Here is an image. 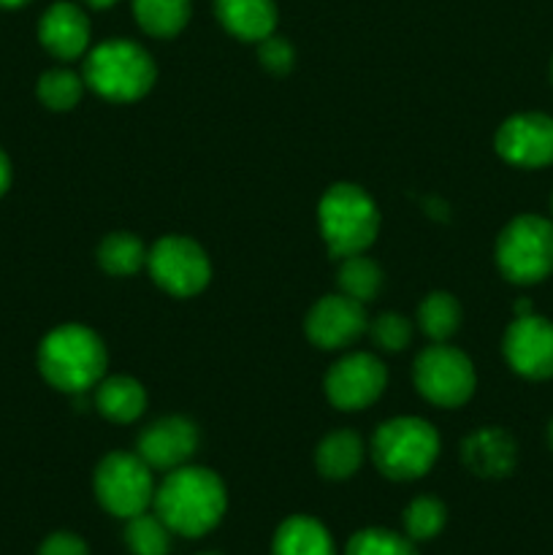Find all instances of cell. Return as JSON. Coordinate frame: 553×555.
<instances>
[{"label":"cell","mask_w":553,"mask_h":555,"mask_svg":"<svg viewBox=\"0 0 553 555\" xmlns=\"http://www.w3.org/2000/svg\"><path fill=\"white\" fill-rule=\"evenodd\" d=\"M369 328L366 309L361 301L345 296V293H331L312 304L304 320L307 339L320 350H345L356 345Z\"/></svg>","instance_id":"obj_13"},{"label":"cell","mask_w":553,"mask_h":555,"mask_svg":"<svg viewBox=\"0 0 553 555\" xmlns=\"http://www.w3.org/2000/svg\"><path fill=\"white\" fill-rule=\"evenodd\" d=\"M92 491H95L98 504L114 518H133V515L146 513L155 499V480L152 469L139 453H108L95 466L92 477Z\"/></svg>","instance_id":"obj_8"},{"label":"cell","mask_w":553,"mask_h":555,"mask_svg":"<svg viewBox=\"0 0 553 555\" xmlns=\"http://www.w3.org/2000/svg\"><path fill=\"white\" fill-rule=\"evenodd\" d=\"M369 336L385 352H401L412 341V323L399 312H383L369 323Z\"/></svg>","instance_id":"obj_29"},{"label":"cell","mask_w":553,"mask_h":555,"mask_svg":"<svg viewBox=\"0 0 553 555\" xmlns=\"http://www.w3.org/2000/svg\"><path fill=\"white\" fill-rule=\"evenodd\" d=\"M38 555H90V547L81 537L70 534V531H57V534H49L43 540Z\"/></svg>","instance_id":"obj_31"},{"label":"cell","mask_w":553,"mask_h":555,"mask_svg":"<svg viewBox=\"0 0 553 555\" xmlns=\"http://www.w3.org/2000/svg\"><path fill=\"white\" fill-rule=\"evenodd\" d=\"M215 14L239 41L260 43L276 30L274 0H215Z\"/></svg>","instance_id":"obj_17"},{"label":"cell","mask_w":553,"mask_h":555,"mask_svg":"<svg viewBox=\"0 0 553 555\" xmlns=\"http://www.w3.org/2000/svg\"><path fill=\"white\" fill-rule=\"evenodd\" d=\"M461 461L466 469L486 480L507 477L518 464V444L504 428L486 426L470 434L461 444Z\"/></svg>","instance_id":"obj_16"},{"label":"cell","mask_w":553,"mask_h":555,"mask_svg":"<svg viewBox=\"0 0 553 555\" xmlns=\"http://www.w3.org/2000/svg\"><path fill=\"white\" fill-rule=\"evenodd\" d=\"M551 81H553V60H551Z\"/></svg>","instance_id":"obj_37"},{"label":"cell","mask_w":553,"mask_h":555,"mask_svg":"<svg viewBox=\"0 0 553 555\" xmlns=\"http://www.w3.org/2000/svg\"><path fill=\"white\" fill-rule=\"evenodd\" d=\"M85 85L112 103H133L155 87L157 68L141 43L114 38L98 43L85 57Z\"/></svg>","instance_id":"obj_3"},{"label":"cell","mask_w":553,"mask_h":555,"mask_svg":"<svg viewBox=\"0 0 553 555\" xmlns=\"http://www.w3.org/2000/svg\"><path fill=\"white\" fill-rule=\"evenodd\" d=\"M85 76L68 68H52L38 79V101L52 112H70L85 95Z\"/></svg>","instance_id":"obj_26"},{"label":"cell","mask_w":553,"mask_h":555,"mask_svg":"<svg viewBox=\"0 0 553 555\" xmlns=\"http://www.w3.org/2000/svg\"><path fill=\"white\" fill-rule=\"evenodd\" d=\"M25 3H30V0H0V9H20Z\"/></svg>","instance_id":"obj_34"},{"label":"cell","mask_w":553,"mask_h":555,"mask_svg":"<svg viewBox=\"0 0 553 555\" xmlns=\"http://www.w3.org/2000/svg\"><path fill=\"white\" fill-rule=\"evenodd\" d=\"M318 225L334 258L366 253L380 233V211L372 195L352 182H336L318 204Z\"/></svg>","instance_id":"obj_5"},{"label":"cell","mask_w":553,"mask_h":555,"mask_svg":"<svg viewBox=\"0 0 553 555\" xmlns=\"http://www.w3.org/2000/svg\"><path fill=\"white\" fill-rule=\"evenodd\" d=\"M133 16L152 38H173L190 20V0H133Z\"/></svg>","instance_id":"obj_23"},{"label":"cell","mask_w":553,"mask_h":555,"mask_svg":"<svg viewBox=\"0 0 553 555\" xmlns=\"http://www.w3.org/2000/svg\"><path fill=\"white\" fill-rule=\"evenodd\" d=\"M146 269L155 285L168 296H198L211 280V263L204 247L188 236L157 238L146 255Z\"/></svg>","instance_id":"obj_9"},{"label":"cell","mask_w":553,"mask_h":555,"mask_svg":"<svg viewBox=\"0 0 553 555\" xmlns=\"http://www.w3.org/2000/svg\"><path fill=\"white\" fill-rule=\"evenodd\" d=\"M195 450H198V428L193 421L179 415L150 423L136 442V453L146 461V466L160 472L184 466L193 459Z\"/></svg>","instance_id":"obj_14"},{"label":"cell","mask_w":553,"mask_h":555,"mask_svg":"<svg viewBox=\"0 0 553 555\" xmlns=\"http://www.w3.org/2000/svg\"><path fill=\"white\" fill-rule=\"evenodd\" d=\"M198 555H217V553H198Z\"/></svg>","instance_id":"obj_38"},{"label":"cell","mask_w":553,"mask_h":555,"mask_svg":"<svg viewBox=\"0 0 553 555\" xmlns=\"http://www.w3.org/2000/svg\"><path fill=\"white\" fill-rule=\"evenodd\" d=\"M493 150L515 168H545L553 163V117L520 112L504 119L493 135Z\"/></svg>","instance_id":"obj_12"},{"label":"cell","mask_w":553,"mask_h":555,"mask_svg":"<svg viewBox=\"0 0 553 555\" xmlns=\"http://www.w3.org/2000/svg\"><path fill=\"white\" fill-rule=\"evenodd\" d=\"M271 555H336L331 531L312 515H291L271 540Z\"/></svg>","instance_id":"obj_18"},{"label":"cell","mask_w":553,"mask_h":555,"mask_svg":"<svg viewBox=\"0 0 553 555\" xmlns=\"http://www.w3.org/2000/svg\"><path fill=\"white\" fill-rule=\"evenodd\" d=\"M345 555H417V547L407 534L372 526L347 540Z\"/></svg>","instance_id":"obj_28"},{"label":"cell","mask_w":553,"mask_h":555,"mask_svg":"<svg viewBox=\"0 0 553 555\" xmlns=\"http://www.w3.org/2000/svg\"><path fill=\"white\" fill-rule=\"evenodd\" d=\"M108 352L101 336L79 323L57 325L38 347V369L52 388L87 393L106 377Z\"/></svg>","instance_id":"obj_2"},{"label":"cell","mask_w":553,"mask_h":555,"mask_svg":"<svg viewBox=\"0 0 553 555\" xmlns=\"http://www.w3.org/2000/svg\"><path fill=\"white\" fill-rule=\"evenodd\" d=\"M258 57H260V65L274 76H285L287 70L293 68V63H296L293 43L287 41V38L274 36V33L258 43Z\"/></svg>","instance_id":"obj_30"},{"label":"cell","mask_w":553,"mask_h":555,"mask_svg":"<svg viewBox=\"0 0 553 555\" xmlns=\"http://www.w3.org/2000/svg\"><path fill=\"white\" fill-rule=\"evenodd\" d=\"M439 448V434L432 423L415 415H401L380 423L369 453L380 475L394 482H410L434 469Z\"/></svg>","instance_id":"obj_4"},{"label":"cell","mask_w":553,"mask_h":555,"mask_svg":"<svg viewBox=\"0 0 553 555\" xmlns=\"http://www.w3.org/2000/svg\"><path fill=\"white\" fill-rule=\"evenodd\" d=\"M507 366L531 383L553 377V323L542 314H515L502 339Z\"/></svg>","instance_id":"obj_11"},{"label":"cell","mask_w":553,"mask_h":555,"mask_svg":"<svg viewBox=\"0 0 553 555\" xmlns=\"http://www.w3.org/2000/svg\"><path fill=\"white\" fill-rule=\"evenodd\" d=\"M95 406L106 421L112 423H136L146 410V390L139 379L125 377H103L95 385Z\"/></svg>","instance_id":"obj_20"},{"label":"cell","mask_w":553,"mask_h":555,"mask_svg":"<svg viewBox=\"0 0 553 555\" xmlns=\"http://www.w3.org/2000/svg\"><path fill=\"white\" fill-rule=\"evenodd\" d=\"M38 41L57 60H76L90 47V20L74 3H54L38 22Z\"/></svg>","instance_id":"obj_15"},{"label":"cell","mask_w":553,"mask_h":555,"mask_svg":"<svg viewBox=\"0 0 553 555\" xmlns=\"http://www.w3.org/2000/svg\"><path fill=\"white\" fill-rule=\"evenodd\" d=\"M363 455H366L363 439L356 431L339 428V431H331L329 437L320 439L318 450H314V466L325 480H350L361 469Z\"/></svg>","instance_id":"obj_19"},{"label":"cell","mask_w":553,"mask_h":555,"mask_svg":"<svg viewBox=\"0 0 553 555\" xmlns=\"http://www.w3.org/2000/svg\"><path fill=\"white\" fill-rule=\"evenodd\" d=\"M412 383L428 404L439 410H455L475 393L477 372L464 350L448 341H434L415 358Z\"/></svg>","instance_id":"obj_7"},{"label":"cell","mask_w":553,"mask_h":555,"mask_svg":"<svg viewBox=\"0 0 553 555\" xmlns=\"http://www.w3.org/2000/svg\"><path fill=\"white\" fill-rule=\"evenodd\" d=\"M146 244L130 231H114L98 244V266L112 276H133L146 266Z\"/></svg>","instance_id":"obj_21"},{"label":"cell","mask_w":553,"mask_h":555,"mask_svg":"<svg viewBox=\"0 0 553 555\" xmlns=\"http://www.w3.org/2000/svg\"><path fill=\"white\" fill-rule=\"evenodd\" d=\"M499 271L513 285H537L553 274V220L518 215L502 228L493 247Z\"/></svg>","instance_id":"obj_6"},{"label":"cell","mask_w":553,"mask_h":555,"mask_svg":"<svg viewBox=\"0 0 553 555\" xmlns=\"http://www.w3.org/2000/svg\"><path fill=\"white\" fill-rule=\"evenodd\" d=\"M125 545L133 555H168L171 529L155 513L133 515L125 526Z\"/></svg>","instance_id":"obj_25"},{"label":"cell","mask_w":553,"mask_h":555,"mask_svg":"<svg viewBox=\"0 0 553 555\" xmlns=\"http://www.w3.org/2000/svg\"><path fill=\"white\" fill-rule=\"evenodd\" d=\"M551 220H553V195H551Z\"/></svg>","instance_id":"obj_36"},{"label":"cell","mask_w":553,"mask_h":555,"mask_svg":"<svg viewBox=\"0 0 553 555\" xmlns=\"http://www.w3.org/2000/svg\"><path fill=\"white\" fill-rule=\"evenodd\" d=\"M401 524L412 542H428L442 534L445 524H448V507L437 496H417L407 504Z\"/></svg>","instance_id":"obj_27"},{"label":"cell","mask_w":553,"mask_h":555,"mask_svg":"<svg viewBox=\"0 0 553 555\" xmlns=\"http://www.w3.org/2000/svg\"><path fill=\"white\" fill-rule=\"evenodd\" d=\"M152 507L157 518L171 529V534L198 540L215 531L226 518V482L217 472L184 464L166 472V480L155 488Z\"/></svg>","instance_id":"obj_1"},{"label":"cell","mask_w":553,"mask_h":555,"mask_svg":"<svg viewBox=\"0 0 553 555\" xmlns=\"http://www.w3.org/2000/svg\"><path fill=\"white\" fill-rule=\"evenodd\" d=\"M87 5H92V9H108V5H114L117 0H85Z\"/></svg>","instance_id":"obj_33"},{"label":"cell","mask_w":553,"mask_h":555,"mask_svg":"<svg viewBox=\"0 0 553 555\" xmlns=\"http://www.w3.org/2000/svg\"><path fill=\"white\" fill-rule=\"evenodd\" d=\"M548 444H551V450H553V417H551V423H548Z\"/></svg>","instance_id":"obj_35"},{"label":"cell","mask_w":553,"mask_h":555,"mask_svg":"<svg viewBox=\"0 0 553 555\" xmlns=\"http://www.w3.org/2000/svg\"><path fill=\"white\" fill-rule=\"evenodd\" d=\"M9 184H11V163L9 157H5V152L0 150V195L9 190Z\"/></svg>","instance_id":"obj_32"},{"label":"cell","mask_w":553,"mask_h":555,"mask_svg":"<svg viewBox=\"0 0 553 555\" xmlns=\"http://www.w3.org/2000/svg\"><path fill=\"white\" fill-rule=\"evenodd\" d=\"M388 385V369L372 352H350L325 374V396L342 412L372 406Z\"/></svg>","instance_id":"obj_10"},{"label":"cell","mask_w":553,"mask_h":555,"mask_svg":"<svg viewBox=\"0 0 553 555\" xmlns=\"http://www.w3.org/2000/svg\"><path fill=\"white\" fill-rule=\"evenodd\" d=\"M336 285H339V293L356 298V301H374L383 287V271L366 253L350 255V258H342Z\"/></svg>","instance_id":"obj_24"},{"label":"cell","mask_w":553,"mask_h":555,"mask_svg":"<svg viewBox=\"0 0 553 555\" xmlns=\"http://www.w3.org/2000/svg\"><path fill=\"white\" fill-rule=\"evenodd\" d=\"M461 304L453 293H428L426 298L417 307V328L423 336H428L432 341H448L453 339L455 331L461 328Z\"/></svg>","instance_id":"obj_22"}]
</instances>
